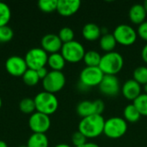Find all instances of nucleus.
Segmentation results:
<instances>
[{"mask_svg": "<svg viewBox=\"0 0 147 147\" xmlns=\"http://www.w3.org/2000/svg\"><path fill=\"white\" fill-rule=\"evenodd\" d=\"M105 120L102 115H92L82 118L78 124V131L87 139H95L103 134Z\"/></svg>", "mask_w": 147, "mask_h": 147, "instance_id": "nucleus-1", "label": "nucleus"}, {"mask_svg": "<svg viewBox=\"0 0 147 147\" xmlns=\"http://www.w3.org/2000/svg\"><path fill=\"white\" fill-rule=\"evenodd\" d=\"M124 65V59L121 53L117 52L106 53L102 56L99 68L104 75H114L119 73Z\"/></svg>", "mask_w": 147, "mask_h": 147, "instance_id": "nucleus-2", "label": "nucleus"}, {"mask_svg": "<svg viewBox=\"0 0 147 147\" xmlns=\"http://www.w3.org/2000/svg\"><path fill=\"white\" fill-rule=\"evenodd\" d=\"M34 101L36 112L47 115L48 116L54 114L59 108L58 98L54 94L47 91H41L38 93L34 96Z\"/></svg>", "mask_w": 147, "mask_h": 147, "instance_id": "nucleus-3", "label": "nucleus"}, {"mask_svg": "<svg viewBox=\"0 0 147 147\" xmlns=\"http://www.w3.org/2000/svg\"><path fill=\"white\" fill-rule=\"evenodd\" d=\"M127 122L124 118L115 116L105 121L103 134L109 139H120L127 133Z\"/></svg>", "mask_w": 147, "mask_h": 147, "instance_id": "nucleus-4", "label": "nucleus"}, {"mask_svg": "<svg viewBox=\"0 0 147 147\" xmlns=\"http://www.w3.org/2000/svg\"><path fill=\"white\" fill-rule=\"evenodd\" d=\"M85 53V49L80 42L72 40L63 44L60 53L66 62L74 64L83 60Z\"/></svg>", "mask_w": 147, "mask_h": 147, "instance_id": "nucleus-5", "label": "nucleus"}, {"mask_svg": "<svg viewBox=\"0 0 147 147\" xmlns=\"http://www.w3.org/2000/svg\"><path fill=\"white\" fill-rule=\"evenodd\" d=\"M104 77L99 67H84L80 72V85L85 89L99 86Z\"/></svg>", "mask_w": 147, "mask_h": 147, "instance_id": "nucleus-6", "label": "nucleus"}, {"mask_svg": "<svg viewBox=\"0 0 147 147\" xmlns=\"http://www.w3.org/2000/svg\"><path fill=\"white\" fill-rule=\"evenodd\" d=\"M28 69L37 71L47 65L48 54L40 47H34L27 52L24 57Z\"/></svg>", "mask_w": 147, "mask_h": 147, "instance_id": "nucleus-7", "label": "nucleus"}, {"mask_svg": "<svg viewBox=\"0 0 147 147\" xmlns=\"http://www.w3.org/2000/svg\"><path fill=\"white\" fill-rule=\"evenodd\" d=\"M65 84V77L62 71H51L42 80L44 91L55 94L60 91Z\"/></svg>", "mask_w": 147, "mask_h": 147, "instance_id": "nucleus-8", "label": "nucleus"}, {"mask_svg": "<svg viewBox=\"0 0 147 147\" xmlns=\"http://www.w3.org/2000/svg\"><path fill=\"white\" fill-rule=\"evenodd\" d=\"M113 35L117 43L121 46L128 47L136 41L138 34L132 26L127 24H120L115 28Z\"/></svg>", "mask_w": 147, "mask_h": 147, "instance_id": "nucleus-9", "label": "nucleus"}, {"mask_svg": "<svg viewBox=\"0 0 147 147\" xmlns=\"http://www.w3.org/2000/svg\"><path fill=\"white\" fill-rule=\"evenodd\" d=\"M28 126L33 134H45L49 130L51 127L50 117L47 115L34 112L28 120Z\"/></svg>", "mask_w": 147, "mask_h": 147, "instance_id": "nucleus-10", "label": "nucleus"}, {"mask_svg": "<svg viewBox=\"0 0 147 147\" xmlns=\"http://www.w3.org/2000/svg\"><path fill=\"white\" fill-rule=\"evenodd\" d=\"M5 69L7 72L13 77H22L28 68L24 58L14 55L7 59L5 62Z\"/></svg>", "mask_w": 147, "mask_h": 147, "instance_id": "nucleus-11", "label": "nucleus"}, {"mask_svg": "<svg viewBox=\"0 0 147 147\" xmlns=\"http://www.w3.org/2000/svg\"><path fill=\"white\" fill-rule=\"evenodd\" d=\"M99 89L101 92L108 96H115L120 92V81L116 76L104 75Z\"/></svg>", "mask_w": 147, "mask_h": 147, "instance_id": "nucleus-12", "label": "nucleus"}, {"mask_svg": "<svg viewBox=\"0 0 147 147\" xmlns=\"http://www.w3.org/2000/svg\"><path fill=\"white\" fill-rule=\"evenodd\" d=\"M63 43L58 34H47L41 39V48L47 53H56L61 51Z\"/></svg>", "mask_w": 147, "mask_h": 147, "instance_id": "nucleus-13", "label": "nucleus"}, {"mask_svg": "<svg viewBox=\"0 0 147 147\" xmlns=\"http://www.w3.org/2000/svg\"><path fill=\"white\" fill-rule=\"evenodd\" d=\"M81 6L79 0H58L57 11L62 16H71L78 12Z\"/></svg>", "mask_w": 147, "mask_h": 147, "instance_id": "nucleus-14", "label": "nucleus"}, {"mask_svg": "<svg viewBox=\"0 0 147 147\" xmlns=\"http://www.w3.org/2000/svg\"><path fill=\"white\" fill-rule=\"evenodd\" d=\"M141 90V85L134 79L126 81L121 88V93L123 96L129 101H134L139 96L142 94Z\"/></svg>", "mask_w": 147, "mask_h": 147, "instance_id": "nucleus-15", "label": "nucleus"}, {"mask_svg": "<svg viewBox=\"0 0 147 147\" xmlns=\"http://www.w3.org/2000/svg\"><path fill=\"white\" fill-rule=\"evenodd\" d=\"M147 13L143 4L136 3L134 4L129 10V19L134 24L140 25L146 22Z\"/></svg>", "mask_w": 147, "mask_h": 147, "instance_id": "nucleus-16", "label": "nucleus"}, {"mask_svg": "<svg viewBox=\"0 0 147 147\" xmlns=\"http://www.w3.org/2000/svg\"><path fill=\"white\" fill-rule=\"evenodd\" d=\"M83 37L88 41H95L101 38L102 29L96 23H87L84 26L82 29Z\"/></svg>", "mask_w": 147, "mask_h": 147, "instance_id": "nucleus-17", "label": "nucleus"}, {"mask_svg": "<svg viewBox=\"0 0 147 147\" xmlns=\"http://www.w3.org/2000/svg\"><path fill=\"white\" fill-rule=\"evenodd\" d=\"M65 62L66 61L65 60L64 57L59 53H52L48 55L47 65L52 69V71H61L65 65Z\"/></svg>", "mask_w": 147, "mask_h": 147, "instance_id": "nucleus-18", "label": "nucleus"}, {"mask_svg": "<svg viewBox=\"0 0 147 147\" xmlns=\"http://www.w3.org/2000/svg\"><path fill=\"white\" fill-rule=\"evenodd\" d=\"M48 138L45 134H33L28 140L26 147H48Z\"/></svg>", "mask_w": 147, "mask_h": 147, "instance_id": "nucleus-19", "label": "nucleus"}, {"mask_svg": "<svg viewBox=\"0 0 147 147\" xmlns=\"http://www.w3.org/2000/svg\"><path fill=\"white\" fill-rule=\"evenodd\" d=\"M116 44H117V42L114 37V35L111 34H109V33L106 34H102L99 40V45H100L101 49L106 53L113 52Z\"/></svg>", "mask_w": 147, "mask_h": 147, "instance_id": "nucleus-20", "label": "nucleus"}, {"mask_svg": "<svg viewBox=\"0 0 147 147\" xmlns=\"http://www.w3.org/2000/svg\"><path fill=\"white\" fill-rule=\"evenodd\" d=\"M77 113L82 118L96 115L94 109V103L90 101H82L77 106Z\"/></svg>", "mask_w": 147, "mask_h": 147, "instance_id": "nucleus-21", "label": "nucleus"}, {"mask_svg": "<svg viewBox=\"0 0 147 147\" xmlns=\"http://www.w3.org/2000/svg\"><path fill=\"white\" fill-rule=\"evenodd\" d=\"M102 56L101 54L96 51H88L85 53L84 57V62L86 65V66L89 67H98L100 61H101Z\"/></svg>", "mask_w": 147, "mask_h": 147, "instance_id": "nucleus-22", "label": "nucleus"}, {"mask_svg": "<svg viewBox=\"0 0 147 147\" xmlns=\"http://www.w3.org/2000/svg\"><path fill=\"white\" fill-rule=\"evenodd\" d=\"M123 116H124V120L127 122H131V123L137 122L141 117L140 114L139 113V111L137 110V109L134 104H129L124 109Z\"/></svg>", "mask_w": 147, "mask_h": 147, "instance_id": "nucleus-23", "label": "nucleus"}, {"mask_svg": "<svg viewBox=\"0 0 147 147\" xmlns=\"http://www.w3.org/2000/svg\"><path fill=\"white\" fill-rule=\"evenodd\" d=\"M40 78L37 74V71L34 70L28 69L25 73L22 75V81L25 84L28 86H34L40 82Z\"/></svg>", "mask_w": 147, "mask_h": 147, "instance_id": "nucleus-24", "label": "nucleus"}, {"mask_svg": "<svg viewBox=\"0 0 147 147\" xmlns=\"http://www.w3.org/2000/svg\"><path fill=\"white\" fill-rule=\"evenodd\" d=\"M140 115L143 116H147V94H141L139 96L133 103Z\"/></svg>", "mask_w": 147, "mask_h": 147, "instance_id": "nucleus-25", "label": "nucleus"}, {"mask_svg": "<svg viewBox=\"0 0 147 147\" xmlns=\"http://www.w3.org/2000/svg\"><path fill=\"white\" fill-rule=\"evenodd\" d=\"M11 17V10L9 5L0 2V27L7 26Z\"/></svg>", "mask_w": 147, "mask_h": 147, "instance_id": "nucleus-26", "label": "nucleus"}, {"mask_svg": "<svg viewBox=\"0 0 147 147\" xmlns=\"http://www.w3.org/2000/svg\"><path fill=\"white\" fill-rule=\"evenodd\" d=\"M19 109L24 114L32 115L33 113H34V110H35V104H34V99L29 98V97L23 98L19 103Z\"/></svg>", "mask_w": 147, "mask_h": 147, "instance_id": "nucleus-27", "label": "nucleus"}, {"mask_svg": "<svg viewBox=\"0 0 147 147\" xmlns=\"http://www.w3.org/2000/svg\"><path fill=\"white\" fill-rule=\"evenodd\" d=\"M134 80H135L140 85L147 84V67L139 66L134 71Z\"/></svg>", "mask_w": 147, "mask_h": 147, "instance_id": "nucleus-28", "label": "nucleus"}, {"mask_svg": "<svg viewBox=\"0 0 147 147\" xmlns=\"http://www.w3.org/2000/svg\"><path fill=\"white\" fill-rule=\"evenodd\" d=\"M57 4L58 0H40L38 8L45 13H51L57 9Z\"/></svg>", "mask_w": 147, "mask_h": 147, "instance_id": "nucleus-29", "label": "nucleus"}, {"mask_svg": "<svg viewBox=\"0 0 147 147\" xmlns=\"http://www.w3.org/2000/svg\"><path fill=\"white\" fill-rule=\"evenodd\" d=\"M58 35L63 44L74 40V32L71 28H68V27L62 28L59 30Z\"/></svg>", "mask_w": 147, "mask_h": 147, "instance_id": "nucleus-30", "label": "nucleus"}, {"mask_svg": "<svg viewBox=\"0 0 147 147\" xmlns=\"http://www.w3.org/2000/svg\"><path fill=\"white\" fill-rule=\"evenodd\" d=\"M14 32L11 28L7 26L0 27V43H6L12 40Z\"/></svg>", "mask_w": 147, "mask_h": 147, "instance_id": "nucleus-31", "label": "nucleus"}, {"mask_svg": "<svg viewBox=\"0 0 147 147\" xmlns=\"http://www.w3.org/2000/svg\"><path fill=\"white\" fill-rule=\"evenodd\" d=\"M71 141H72V144L74 145V146L78 147L87 143V138L82 133L78 131L73 134V135L71 137Z\"/></svg>", "mask_w": 147, "mask_h": 147, "instance_id": "nucleus-32", "label": "nucleus"}, {"mask_svg": "<svg viewBox=\"0 0 147 147\" xmlns=\"http://www.w3.org/2000/svg\"><path fill=\"white\" fill-rule=\"evenodd\" d=\"M137 34L142 40L147 41V21L139 25Z\"/></svg>", "mask_w": 147, "mask_h": 147, "instance_id": "nucleus-33", "label": "nucleus"}, {"mask_svg": "<svg viewBox=\"0 0 147 147\" xmlns=\"http://www.w3.org/2000/svg\"><path fill=\"white\" fill-rule=\"evenodd\" d=\"M94 103V109H95V114L96 115H102L104 109H105V104L102 100H96L93 102Z\"/></svg>", "mask_w": 147, "mask_h": 147, "instance_id": "nucleus-34", "label": "nucleus"}, {"mask_svg": "<svg viewBox=\"0 0 147 147\" xmlns=\"http://www.w3.org/2000/svg\"><path fill=\"white\" fill-rule=\"evenodd\" d=\"M36 71H37V74H38V76H39V78H40V80H43L47 77V75L48 74V72H49L46 67H42V68L37 70Z\"/></svg>", "mask_w": 147, "mask_h": 147, "instance_id": "nucleus-35", "label": "nucleus"}, {"mask_svg": "<svg viewBox=\"0 0 147 147\" xmlns=\"http://www.w3.org/2000/svg\"><path fill=\"white\" fill-rule=\"evenodd\" d=\"M141 57H142V59L144 60V62H146L147 64V43L144 46V47L142 48Z\"/></svg>", "mask_w": 147, "mask_h": 147, "instance_id": "nucleus-36", "label": "nucleus"}, {"mask_svg": "<svg viewBox=\"0 0 147 147\" xmlns=\"http://www.w3.org/2000/svg\"><path fill=\"white\" fill-rule=\"evenodd\" d=\"M78 147H100L98 145H96V143H91V142H87L86 144H84V145H83V146H78Z\"/></svg>", "mask_w": 147, "mask_h": 147, "instance_id": "nucleus-37", "label": "nucleus"}, {"mask_svg": "<svg viewBox=\"0 0 147 147\" xmlns=\"http://www.w3.org/2000/svg\"><path fill=\"white\" fill-rule=\"evenodd\" d=\"M0 147H8V145L3 140H0Z\"/></svg>", "mask_w": 147, "mask_h": 147, "instance_id": "nucleus-38", "label": "nucleus"}, {"mask_svg": "<svg viewBox=\"0 0 147 147\" xmlns=\"http://www.w3.org/2000/svg\"><path fill=\"white\" fill-rule=\"evenodd\" d=\"M55 147H71V146L67 145V144H59L57 145Z\"/></svg>", "mask_w": 147, "mask_h": 147, "instance_id": "nucleus-39", "label": "nucleus"}, {"mask_svg": "<svg viewBox=\"0 0 147 147\" xmlns=\"http://www.w3.org/2000/svg\"><path fill=\"white\" fill-rule=\"evenodd\" d=\"M143 6H144V8H145V9H146V13H147V0H146V1L144 2Z\"/></svg>", "mask_w": 147, "mask_h": 147, "instance_id": "nucleus-40", "label": "nucleus"}, {"mask_svg": "<svg viewBox=\"0 0 147 147\" xmlns=\"http://www.w3.org/2000/svg\"><path fill=\"white\" fill-rule=\"evenodd\" d=\"M144 91H145V94H147V84L144 85Z\"/></svg>", "mask_w": 147, "mask_h": 147, "instance_id": "nucleus-41", "label": "nucleus"}, {"mask_svg": "<svg viewBox=\"0 0 147 147\" xmlns=\"http://www.w3.org/2000/svg\"><path fill=\"white\" fill-rule=\"evenodd\" d=\"M2 104H3V102H2V99H1V97H0V109H1V107H2Z\"/></svg>", "mask_w": 147, "mask_h": 147, "instance_id": "nucleus-42", "label": "nucleus"}]
</instances>
